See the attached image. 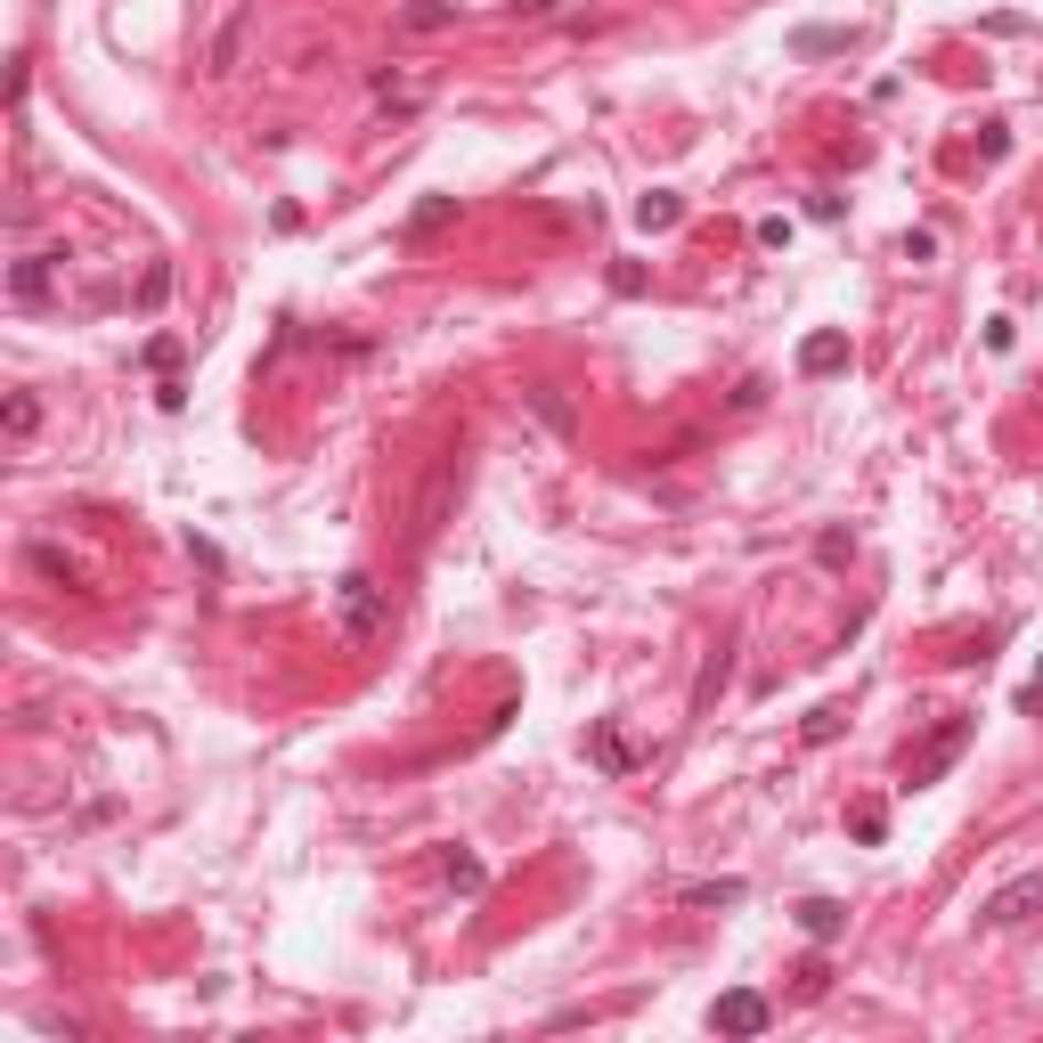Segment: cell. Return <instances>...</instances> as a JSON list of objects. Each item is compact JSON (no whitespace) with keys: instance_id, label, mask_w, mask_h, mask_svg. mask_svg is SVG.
<instances>
[{"instance_id":"18","label":"cell","mask_w":1043,"mask_h":1043,"mask_svg":"<svg viewBox=\"0 0 1043 1043\" xmlns=\"http://www.w3.org/2000/svg\"><path fill=\"white\" fill-rule=\"evenodd\" d=\"M881 831H889V816H881V807H857V840L872 848V840H881Z\"/></svg>"},{"instance_id":"17","label":"cell","mask_w":1043,"mask_h":1043,"mask_svg":"<svg viewBox=\"0 0 1043 1043\" xmlns=\"http://www.w3.org/2000/svg\"><path fill=\"white\" fill-rule=\"evenodd\" d=\"M816 555H824V562H848V555H857V538H848V530H824Z\"/></svg>"},{"instance_id":"10","label":"cell","mask_w":1043,"mask_h":1043,"mask_svg":"<svg viewBox=\"0 0 1043 1043\" xmlns=\"http://www.w3.org/2000/svg\"><path fill=\"white\" fill-rule=\"evenodd\" d=\"M0 424H9V441H33V424H41V400H33V391H9Z\"/></svg>"},{"instance_id":"15","label":"cell","mask_w":1043,"mask_h":1043,"mask_svg":"<svg viewBox=\"0 0 1043 1043\" xmlns=\"http://www.w3.org/2000/svg\"><path fill=\"white\" fill-rule=\"evenodd\" d=\"M799 57H824V50H848V33H831V25H807L799 41H791Z\"/></svg>"},{"instance_id":"2","label":"cell","mask_w":1043,"mask_h":1043,"mask_svg":"<svg viewBox=\"0 0 1043 1043\" xmlns=\"http://www.w3.org/2000/svg\"><path fill=\"white\" fill-rule=\"evenodd\" d=\"M1035 905H1043V872H1028V881H1011V889H994L987 905H978V922H987V929H1019Z\"/></svg>"},{"instance_id":"8","label":"cell","mask_w":1043,"mask_h":1043,"mask_svg":"<svg viewBox=\"0 0 1043 1043\" xmlns=\"http://www.w3.org/2000/svg\"><path fill=\"white\" fill-rule=\"evenodd\" d=\"M677 213H685L677 187H653V196H636V228H677Z\"/></svg>"},{"instance_id":"4","label":"cell","mask_w":1043,"mask_h":1043,"mask_svg":"<svg viewBox=\"0 0 1043 1043\" xmlns=\"http://www.w3.org/2000/svg\"><path fill=\"white\" fill-rule=\"evenodd\" d=\"M57 261H66V254H25V261L9 269V294H17V302H41V294L57 286Z\"/></svg>"},{"instance_id":"1","label":"cell","mask_w":1043,"mask_h":1043,"mask_svg":"<svg viewBox=\"0 0 1043 1043\" xmlns=\"http://www.w3.org/2000/svg\"><path fill=\"white\" fill-rule=\"evenodd\" d=\"M335 612H343V636L351 644H375V636L391 628V603H384V588H375L367 571H343L335 579Z\"/></svg>"},{"instance_id":"6","label":"cell","mask_w":1043,"mask_h":1043,"mask_svg":"<svg viewBox=\"0 0 1043 1043\" xmlns=\"http://www.w3.org/2000/svg\"><path fill=\"white\" fill-rule=\"evenodd\" d=\"M522 400H530V416H538V424H547V432H555V441H571V424H579V416H571V400H562V391H555V384H538V391H522Z\"/></svg>"},{"instance_id":"19","label":"cell","mask_w":1043,"mask_h":1043,"mask_svg":"<svg viewBox=\"0 0 1043 1043\" xmlns=\"http://www.w3.org/2000/svg\"><path fill=\"white\" fill-rule=\"evenodd\" d=\"M1019 709H1028V718H1043V669L1028 677V693H1019Z\"/></svg>"},{"instance_id":"9","label":"cell","mask_w":1043,"mask_h":1043,"mask_svg":"<svg viewBox=\"0 0 1043 1043\" xmlns=\"http://www.w3.org/2000/svg\"><path fill=\"white\" fill-rule=\"evenodd\" d=\"M588 750H595V766H603V775H628V766H636V750L620 742L612 725H595V742H588Z\"/></svg>"},{"instance_id":"12","label":"cell","mask_w":1043,"mask_h":1043,"mask_svg":"<svg viewBox=\"0 0 1043 1043\" xmlns=\"http://www.w3.org/2000/svg\"><path fill=\"white\" fill-rule=\"evenodd\" d=\"M725 669H734V644H718V653L701 660V685H693V709H709V693L725 685Z\"/></svg>"},{"instance_id":"3","label":"cell","mask_w":1043,"mask_h":1043,"mask_svg":"<svg viewBox=\"0 0 1043 1043\" xmlns=\"http://www.w3.org/2000/svg\"><path fill=\"white\" fill-rule=\"evenodd\" d=\"M766 1019H775V1011H766V994H750V987H734V994L709 1003V1028H718V1035H759Z\"/></svg>"},{"instance_id":"7","label":"cell","mask_w":1043,"mask_h":1043,"mask_svg":"<svg viewBox=\"0 0 1043 1043\" xmlns=\"http://www.w3.org/2000/svg\"><path fill=\"white\" fill-rule=\"evenodd\" d=\"M840 922H848L840 896H807V905H799V929L816 937V946H824V937H840Z\"/></svg>"},{"instance_id":"13","label":"cell","mask_w":1043,"mask_h":1043,"mask_svg":"<svg viewBox=\"0 0 1043 1043\" xmlns=\"http://www.w3.org/2000/svg\"><path fill=\"white\" fill-rule=\"evenodd\" d=\"M441 872H449L456 889H482V881H490V864H482V857H465V848H441Z\"/></svg>"},{"instance_id":"5","label":"cell","mask_w":1043,"mask_h":1043,"mask_svg":"<svg viewBox=\"0 0 1043 1043\" xmlns=\"http://www.w3.org/2000/svg\"><path fill=\"white\" fill-rule=\"evenodd\" d=\"M840 367H848V335L840 326H824V335L799 343V375H840Z\"/></svg>"},{"instance_id":"11","label":"cell","mask_w":1043,"mask_h":1043,"mask_svg":"<svg viewBox=\"0 0 1043 1043\" xmlns=\"http://www.w3.org/2000/svg\"><path fill=\"white\" fill-rule=\"evenodd\" d=\"M685 905H693V913H718V905H742V881H693V889H685Z\"/></svg>"},{"instance_id":"14","label":"cell","mask_w":1043,"mask_h":1043,"mask_svg":"<svg viewBox=\"0 0 1043 1043\" xmlns=\"http://www.w3.org/2000/svg\"><path fill=\"white\" fill-rule=\"evenodd\" d=\"M449 221H456V196H432L424 213L408 221V237H432V228H449Z\"/></svg>"},{"instance_id":"16","label":"cell","mask_w":1043,"mask_h":1043,"mask_svg":"<svg viewBox=\"0 0 1043 1043\" xmlns=\"http://www.w3.org/2000/svg\"><path fill=\"white\" fill-rule=\"evenodd\" d=\"M449 17H456L449 0H416V9H408V25H416V33H432V25H449Z\"/></svg>"}]
</instances>
